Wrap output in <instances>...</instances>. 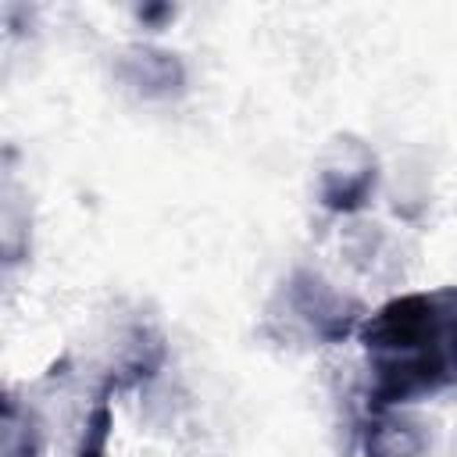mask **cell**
Masks as SVG:
<instances>
[{
	"mask_svg": "<svg viewBox=\"0 0 457 457\" xmlns=\"http://www.w3.org/2000/svg\"><path fill=\"white\" fill-rule=\"evenodd\" d=\"M357 339L371 368V414L457 386V286L393 296L361 321Z\"/></svg>",
	"mask_w": 457,
	"mask_h": 457,
	"instance_id": "6da1fadb",
	"label": "cell"
},
{
	"mask_svg": "<svg viewBox=\"0 0 457 457\" xmlns=\"http://www.w3.org/2000/svg\"><path fill=\"white\" fill-rule=\"evenodd\" d=\"M289 293H293L296 311L311 321V328H314L321 339L336 343V339L350 336L353 328H361V325H357V307H353L350 300H343L339 293H332L321 278H314V275H296L293 286H289Z\"/></svg>",
	"mask_w": 457,
	"mask_h": 457,
	"instance_id": "7a4b0ae2",
	"label": "cell"
},
{
	"mask_svg": "<svg viewBox=\"0 0 457 457\" xmlns=\"http://www.w3.org/2000/svg\"><path fill=\"white\" fill-rule=\"evenodd\" d=\"M375 189V161H364L361 168H332L321 175V204L336 214L361 211Z\"/></svg>",
	"mask_w": 457,
	"mask_h": 457,
	"instance_id": "3957f363",
	"label": "cell"
},
{
	"mask_svg": "<svg viewBox=\"0 0 457 457\" xmlns=\"http://www.w3.org/2000/svg\"><path fill=\"white\" fill-rule=\"evenodd\" d=\"M421 436L411 425H396L382 414L364 421V457H418Z\"/></svg>",
	"mask_w": 457,
	"mask_h": 457,
	"instance_id": "277c9868",
	"label": "cell"
},
{
	"mask_svg": "<svg viewBox=\"0 0 457 457\" xmlns=\"http://www.w3.org/2000/svg\"><path fill=\"white\" fill-rule=\"evenodd\" d=\"M125 68H129L132 86H139L143 93H168L182 86V64L161 50H139L125 61Z\"/></svg>",
	"mask_w": 457,
	"mask_h": 457,
	"instance_id": "5b68a950",
	"label": "cell"
},
{
	"mask_svg": "<svg viewBox=\"0 0 457 457\" xmlns=\"http://www.w3.org/2000/svg\"><path fill=\"white\" fill-rule=\"evenodd\" d=\"M4 425H7V457H36L39 453V436L32 425L18 428L14 425V400L4 403Z\"/></svg>",
	"mask_w": 457,
	"mask_h": 457,
	"instance_id": "8992f818",
	"label": "cell"
},
{
	"mask_svg": "<svg viewBox=\"0 0 457 457\" xmlns=\"http://www.w3.org/2000/svg\"><path fill=\"white\" fill-rule=\"evenodd\" d=\"M139 18L143 21H161V18H171V7L168 4H154V7H143Z\"/></svg>",
	"mask_w": 457,
	"mask_h": 457,
	"instance_id": "52a82bcc",
	"label": "cell"
}]
</instances>
